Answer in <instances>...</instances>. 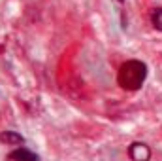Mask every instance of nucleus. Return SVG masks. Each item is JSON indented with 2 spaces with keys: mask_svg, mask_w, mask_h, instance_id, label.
I'll return each instance as SVG.
<instances>
[{
  "mask_svg": "<svg viewBox=\"0 0 162 161\" xmlns=\"http://www.w3.org/2000/svg\"><path fill=\"white\" fill-rule=\"evenodd\" d=\"M147 78V64L143 61L130 59L121 64L119 72H117V82L125 91H138L142 89Z\"/></svg>",
  "mask_w": 162,
  "mask_h": 161,
  "instance_id": "nucleus-1",
  "label": "nucleus"
},
{
  "mask_svg": "<svg viewBox=\"0 0 162 161\" xmlns=\"http://www.w3.org/2000/svg\"><path fill=\"white\" fill-rule=\"evenodd\" d=\"M128 155L132 161H149L151 159V148L143 142H132L128 148Z\"/></svg>",
  "mask_w": 162,
  "mask_h": 161,
  "instance_id": "nucleus-2",
  "label": "nucleus"
},
{
  "mask_svg": "<svg viewBox=\"0 0 162 161\" xmlns=\"http://www.w3.org/2000/svg\"><path fill=\"white\" fill-rule=\"evenodd\" d=\"M8 161H40L38 155L27 148H17L8 154Z\"/></svg>",
  "mask_w": 162,
  "mask_h": 161,
  "instance_id": "nucleus-3",
  "label": "nucleus"
},
{
  "mask_svg": "<svg viewBox=\"0 0 162 161\" xmlns=\"http://www.w3.org/2000/svg\"><path fill=\"white\" fill-rule=\"evenodd\" d=\"M0 142L15 146V144H23V142H25V139H23L19 133H15V131H2V133H0Z\"/></svg>",
  "mask_w": 162,
  "mask_h": 161,
  "instance_id": "nucleus-4",
  "label": "nucleus"
},
{
  "mask_svg": "<svg viewBox=\"0 0 162 161\" xmlns=\"http://www.w3.org/2000/svg\"><path fill=\"white\" fill-rule=\"evenodd\" d=\"M151 23H153V27H155L156 31L162 32V8H156V10L153 12V15H151Z\"/></svg>",
  "mask_w": 162,
  "mask_h": 161,
  "instance_id": "nucleus-5",
  "label": "nucleus"
}]
</instances>
